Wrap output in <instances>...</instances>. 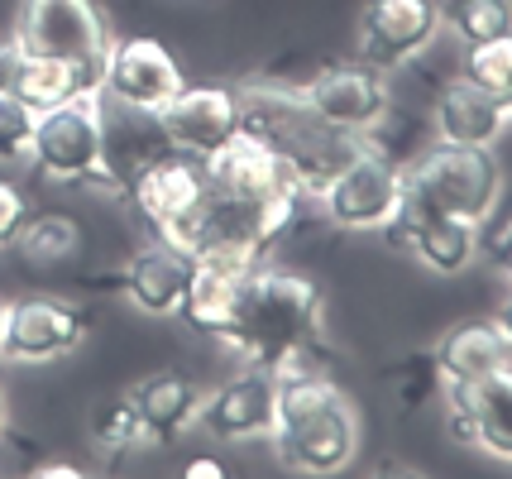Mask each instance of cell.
Segmentation results:
<instances>
[{"instance_id": "cell-14", "label": "cell", "mask_w": 512, "mask_h": 479, "mask_svg": "<svg viewBox=\"0 0 512 479\" xmlns=\"http://www.w3.org/2000/svg\"><path fill=\"white\" fill-rule=\"evenodd\" d=\"M441 29L436 0H364L359 10V53L379 68H398L431 48Z\"/></svg>"}, {"instance_id": "cell-8", "label": "cell", "mask_w": 512, "mask_h": 479, "mask_svg": "<svg viewBox=\"0 0 512 479\" xmlns=\"http://www.w3.org/2000/svg\"><path fill=\"white\" fill-rule=\"evenodd\" d=\"M120 197L130 202V211L139 216V226L149 230L154 240L178 245L187 221L197 216L201 197H206V163L192 159V154L168 149V154L149 163Z\"/></svg>"}, {"instance_id": "cell-32", "label": "cell", "mask_w": 512, "mask_h": 479, "mask_svg": "<svg viewBox=\"0 0 512 479\" xmlns=\"http://www.w3.org/2000/svg\"><path fill=\"white\" fill-rule=\"evenodd\" d=\"M493 254H498V274L512 283V221L498 230V245H493Z\"/></svg>"}, {"instance_id": "cell-4", "label": "cell", "mask_w": 512, "mask_h": 479, "mask_svg": "<svg viewBox=\"0 0 512 479\" xmlns=\"http://www.w3.org/2000/svg\"><path fill=\"white\" fill-rule=\"evenodd\" d=\"M402 197L426 211L484 226L503 202V168L493 159V149H465V144L436 139L402 163Z\"/></svg>"}, {"instance_id": "cell-20", "label": "cell", "mask_w": 512, "mask_h": 479, "mask_svg": "<svg viewBox=\"0 0 512 479\" xmlns=\"http://www.w3.org/2000/svg\"><path fill=\"white\" fill-rule=\"evenodd\" d=\"M431 130L446 144H465V149H493L498 139L512 130L508 106H498L493 96H484L474 82L455 77L446 87H436L431 96Z\"/></svg>"}, {"instance_id": "cell-22", "label": "cell", "mask_w": 512, "mask_h": 479, "mask_svg": "<svg viewBox=\"0 0 512 479\" xmlns=\"http://www.w3.org/2000/svg\"><path fill=\"white\" fill-rule=\"evenodd\" d=\"M130 403L139 408V417H144L149 441H178L187 427H197L201 388L192 374L163 365V369H154V374H144V379L130 388Z\"/></svg>"}, {"instance_id": "cell-11", "label": "cell", "mask_w": 512, "mask_h": 479, "mask_svg": "<svg viewBox=\"0 0 512 479\" xmlns=\"http://www.w3.org/2000/svg\"><path fill=\"white\" fill-rule=\"evenodd\" d=\"M163 135L178 154L211 163L240 139V87L230 82H187L163 111Z\"/></svg>"}, {"instance_id": "cell-3", "label": "cell", "mask_w": 512, "mask_h": 479, "mask_svg": "<svg viewBox=\"0 0 512 479\" xmlns=\"http://www.w3.org/2000/svg\"><path fill=\"white\" fill-rule=\"evenodd\" d=\"M240 135L264 144L312 202L321 197V187L369 144L364 135L326 125L297 87H273V82L240 87Z\"/></svg>"}, {"instance_id": "cell-35", "label": "cell", "mask_w": 512, "mask_h": 479, "mask_svg": "<svg viewBox=\"0 0 512 479\" xmlns=\"http://www.w3.org/2000/svg\"><path fill=\"white\" fill-rule=\"evenodd\" d=\"M5 422H10V403H5V393H0V436H5Z\"/></svg>"}, {"instance_id": "cell-33", "label": "cell", "mask_w": 512, "mask_h": 479, "mask_svg": "<svg viewBox=\"0 0 512 479\" xmlns=\"http://www.w3.org/2000/svg\"><path fill=\"white\" fill-rule=\"evenodd\" d=\"M221 475H225V465H221V460H211V456L187 460V479H221Z\"/></svg>"}, {"instance_id": "cell-2", "label": "cell", "mask_w": 512, "mask_h": 479, "mask_svg": "<svg viewBox=\"0 0 512 479\" xmlns=\"http://www.w3.org/2000/svg\"><path fill=\"white\" fill-rule=\"evenodd\" d=\"M268 441L297 475H335L355 460L359 417L331 374L316 365V355L278 369V422Z\"/></svg>"}, {"instance_id": "cell-9", "label": "cell", "mask_w": 512, "mask_h": 479, "mask_svg": "<svg viewBox=\"0 0 512 479\" xmlns=\"http://www.w3.org/2000/svg\"><path fill=\"white\" fill-rule=\"evenodd\" d=\"M87 341V312L67 297H20L5 307L0 360L5 365H58Z\"/></svg>"}, {"instance_id": "cell-6", "label": "cell", "mask_w": 512, "mask_h": 479, "mask_svg": "<svg viewBox=\"0 0 512 479\" xmlns=\"http://www.w3.org/2000/svg\"><path fill=\"white\" fill-rule=\"evenodd\" d=\"M29 163L48 183H101V96L91 92L34 115Z\"/></svg>"}, {"instance_id": "cell-30", "label": "cell", "mask_w": 512, "mask_h": 479, "mask_svg": "<svg viewBox=\"0 0 512 479\" xmlns=\"http://www.w3.org/2000/svg\"><path fill=\"white\" fill-rule=\"evenodd\" d=\"M29 216H34V206L24 197V187L0 178V250H15V240L29 226Z\"/></svg>"}, {"instance_id": "cell-1", "label": "cell", "mask_w": 512, "mask_h": 479, "mask_svg": "<svg viewBox=\"0 0 512 479\" xmlns=\"http://www.w3.org/2000/svg\"><path fill=\"white\" fill-rule=\"evenodd\" d=\"M321 341V288L297 269L259 264L249 274V288L235 307V321L221 345L240 365L278 369L292 360H312Z\"/></svg>"}, {"instance_id": "cell-25", "label": "cell", "mask_w": 512, "mask_h": 479, "mask_svg": "<svg viewBox=\"0 0 512 479\" xmlns=\"http://www.w3.org/2000/svg\"><path fill=\"white\" fill-rule=\"evenodd\" d=\"M436 5L441 24H450V34L465 48L512 34V0H436Z\"/></svg>"}, {"instance_id": "cell-21", "label": "cell", "mask_w": 512, "mask_h": 479, "mask_svg": "<svg viewBox=\"0 0 512 479\" xmlns=\"http://www.w3.org/2000/svg\"><path fill=\"white\" fill-rule=\"evenodd\" d=\"M431 360H436L446 384H484L493 374L512 369V345L503 341V331L493 326V317L489 321L465 317L436 341Z\"/></svg>"}, {"instance_id": "cell-26", "label": "cell", "mask_w": 512, "mask_h": 479, "mask_svg": "<svg viewBox=\"0 0 512 479\" xmlns=\"http://www.w3.org/2000/svg\"><path fill=\"white\" fill-rule=\"evenodd\" d=\"M460 77L474 82L484 96H493L498 106H508L512 115V34L508 39H489V44H469Z\"/></svg>"}, {"instance_id": "cell-27", "label": "cell", "mask_w": 512, "mask_h": 479, "mask_svg": "<svg viewBox=\"0 0 512 479\" xmlns=\"http://www.w3.org/2000/svg\"><path fill=\"white\" fill-rule=\"evenodd\" d=\"M87 432H91V441H96L101 451H134V446H144V441H149L144 417H139V408L130 403V393L96 403V408L87 412Z\"/></svg>"}, {"instance_id": "cell-19", "label": "cell", "mask_w": 512, "mask_h": 479, "mask_svg": "<svg viewBox=\"0 0 512 479\" xmlns=\"http://www.w3.org/2000/svg\"><path fill=\"white\" fill-rule=\"evenodd\" d=\"M187 278H192V254L168 245V240H149L144 250H134L125 259L120 288L144 317H178Z\"/></svg>"}, {"instance_id": "cell-12", "label": "cell", "mask_w": 512, "mask_h": 479, "mask_svg": "<svg viewBox=\"0 0 512 479\" xmlns=\"http://www.w3.org/2000/svg\"><path fill=\"white\" fill-rule=\"evenodd\" d=\"M297 92L307 96V106L326 125L350 130V135H369L388 115V106H393V87H388L379 63H369V58L331 63V68H321L316 77H307Z\"/></svg>"}, {"instance_id": "cell-13", "label": "cell", "mask_w": 512, "mask_h": 479, "mask_svg": "<svg viewBox=\"0 0 512 479\" xmlns=\"http://www.w3.org/2000/svg\"><path fill=\"white\" fill-rule=\"evenodd\" d=\"M201 432L216 441H268L273 422H278V374L259 365H245L240 374H230L216 393L201 398L197 412Z\"/></svg>"}, {"instance_id": "cell-31", "label": "cell", "mask_w": 512, "mask_h": 479, "mask_svg": "<svg viewBox=\"0 0 512 479\" xmlns=\"http://www.w3.org/2000/svg\"><path fill=\"white\" fill-rule=\"evenodd\" d=\"M20 58H24V48L15 44V34H0V92H10V87H15Z\"/></svg>"}, {"instance_id": "cell-5", "label": "cell", "mask_w": 512, "mask_h": 479, "mask_svg": "<svg viewBox=\"0 0 512 479\" xmlns=\"http://www.w3.org/2000/svg\"><path fill=\"white\" fill-rule=\"evenodd\" d=\"M10 34L24 53L63 58V63L91 68L96 77L106 63V48H111V24L96 0H20Z\"/></svg>"}, {"instance_id": "cell-28", "label": "cell", "mask_w": 512, "mask_h": 479, "mask_svg": "<svg viewBox=\"0 0 512 479\" xmlns=\"http://www.w3.org/2000/svg\"><path fill=\"white\" fill-rule=\"evenodd\" d=\"M29 139H34V111L15 92H0V168L29 163Z\"/></svg>"}, {"instance_id": "cell-17", "label": "cell", "mask_w": 512, "mask_h": 479, "mask_svg": "<svg viewBox=\"0 0 512 479\" xmlns=\"http://www.w3.org/2000/svg\"><path fill=\"white\" fill-rule=\"evenodd\" d=\"M259 264L249 259H225V254H201L192 259V278H187V293H182L178 317L187 331H197L201 341H221L235 321V307L249 288V274Z\"/></svg>"}, {"instance_id": "cell-29", "label": "cell", "mask_w": 512, "mask_h": 479, "mask_svg": "<svg viewBox=\"0 0 512 479\" xmlns=\"http://www.w3.org/2000/svg\"><path fill=\"white\" fill-rule=\"evenodd\" d=\"M436 384H441V369H436L431 355H417V360L393 369V398H398L402 408H422Z\"/></svg>"}, {"instance_id": "cell-10", "label": "cell", "mask_w": 512, "mask_h": 479, "mask_svg": "<svg viewBox=\"0 0 512 479\" xmlns=\"http://www.w3.org/2000/svg\"><path fill=\"white\" fill-rule=\"evenodd\" d=\"M182 87H187V72L163 39H149V34L111 39L101 63V96H111L120 106H139V111H163Z\"/></svg>"}, {"instance_id": "cell-16", "label": "cell", "mask_w": 512, "mask_h": 479, "mask_svg": "<svg viewBox=\"0 0 512 479\" xmlns=\"http://www.w3.org/2000/svg\"><path fill=\"white\" fill-rule=\"evenodd\" d=\"M383 230H388L393 245L417 254L431 274H446V278L465 274L469 264H474V254H479V226H474V221L426 211V206L407 202V197H402L398 216H393Z\"/></svg>"}, {"instance_id": "cell-7", "label": "cell", "mask_w": 512, "mask_h": 479, "mask_svg": "<svg viewBox=\"0 0 512 479\" xmlns=\"http://www.w3.org/2000/svg\"><path fill=\"white\" fill-rule=\"evenodd\" d=\"M402 206V163L364 144L355 159L321 187L316 211L340 230H383Z\"/></svg>"}, {"instance_id": "cell-18", "label": "cell", "mask_w": 512, "mask_h": 479, "mask_svg": "<svg viewBox=\"0 0 512 479\" xmlns=\"http://www.w3.org/2000/svg\"><path fill=\"white\" fill-rule=\"evenodd\" d=\"M450 388V427L460 441L484 446L489 456L512 460V369L484 384H446Z\"/></svg>"}, {"instance_id": "cell-34", "label": "cell", "mask_w": 512, "mask_h": 479, "mask_svg": "<svg viewBox=\"0 0 512 479\" xmlns=\"http://www.w3.org/2000/svg\"><path fill=\"white\" fill-rule=\"evenodd\" d=\"M493 326H498L503 341L512 345V283H508V293H503V302H498V312H493Z\"/></svg>"}, {"instance_id": "cell-36", "label": "cell", "mask_w": 512, "mask_h": 479, "mask_svg": "<svg viewBox=\"0 0 512 479\" xmlns=\"http://www.w3.org/2000/svg\"><path fill=\"white\" fill-rule=\"evenodd\" d=\"M5 307H10V302H5V297H0V336H5Z\"/></svg>"}, {"instance_id": "cell-24", "label": "cell", "mask_w": 512, "mask_h": 479, "mask_svg": "<svg viewBox=\"0 0 512 479\" xmlns=\"http://www.w3.org/2000/svg\"><path fill=\"white\" fill-rule=\"evenodd\" d=\"M15 254H20L24 269H63L72 264L77 254H82V221L77 216H63V211H39V216H29V226L20 230V240H15Z\"/></svg>"}, {"instance_id": "cell-15", "label": "cell", "mask_w": 512, "mask_h": 479, "mask_svg": "<svg viewBox=\"0 0 512 479\" xmlns=\"http://www.w3.org/2000/svg\"><path fill=\"white\" fill-rule=\"evenodd\" d=\"M168 149L173 144L163 135L158 111H139V106H120L111 96H101V183L106 187L125 192Z\"/></svg>"}, {"instance_id": "cell-23", "label": "cell", "mask_w": 512, "mask_h": 479, "mask_svg": "<svg viewBox=\"0 0 512 479\" xmlns=\"http://www.w3.org/2000/svg\"><path fill=\"white\" fill-rule=\"evenodd\" d=\"M10 92L39 115V111H53V106H67V101H77V96L101 92V77L91 68L63 63V58H34V53H24Z\"/></svg>"}]
</instances>
